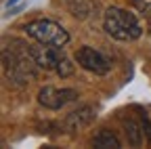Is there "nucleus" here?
<instances>
[{
	"label": "nucleus",
	"mask_w": 151,
	"mask_h": 149,
	"mask_svg": "<svg viewBox=\"0 0 151 149\" xmlns=\"http://www.w3.org/2000/svg\"><path fill=\"white\" fill-rule=\"evenodd\" d=\"M78 99V90H73V88H55V86H44L38 90V103H40L42 107L46 109H61L65 107L67 103L76 101Z\"/></svg>",
	"instance_id": "5"
},
{
	"label": "nucleus",
	"mask_w": 151,
	"mask_h": 149,
	"mask_svg": "<svg viewBox=\"0 0 151 149\" xmlns=\"http://www.w3.org/2000/svg\"><path fill=\"white\" fill-rule=\"evenodd\" d=\"M55 71L59 73L61 78H67V76H71V73H73V63L65 57V55H61V59H59V63H57Z\"/></svg>",
	"instance_id": "11"
},
{
	"label": "nucleus",
	"mask_w": 151,
	"mask_h": 149,
	"mask_svg": "<svg viewBox=\"0 0 151 149\" xmlns=\"http://www.w3.org/2000/svg\"><path fill=\"white\" fill-rule=\"evenodd\" d=\"M134 2H137L141 15L147 19V23H149V34H151V2H149V0H145V2H143V0H134Z\"/></svg>",
	"instance_id": "12"
},
{
	"label": "nucleus",
	"mask_w": 151,
	"mask_h": 149,
	"mask_svg": "<svg viewBox=\"0 0 151 149\" xmlns=\"http://www.w3.org/2000/svg\"><path fill=\"white\" fill-rule=\"evenodd\" d=\"M69 4V11L73 17H78V19H86L90 15V2L88 0H67Z\"/></svg>",
	"instance_id": "10"
},
{
	"label": "nucleus",
	"mask_w": 151,
	"mask_h": 149,
	"mask_svg": "<svg viewBox=\"0 0 151 149\" xmlns=\"http://www.w3.org/2000/svg\"><path fill=\"white\" fill-rule=\"evenodd\" d=\"M141 126H143V135H145V141L151 143V120L147 114H141Z\"/></svg>",
	"instance_id": "13"
},
{
	"label": "nucleus",
	"mask_w": 151,
	"mask_h": 149,
	"mask_svg": "<svg viewBox=\"0 0 151 149\" xmlns=\"http://www.w3.org/2000/svg\"><path fill=\"white\" fill-rule=\"evenodd\" d=\"M122 124H124V130H126V137H128V143L132 145V147H139L141 143H143V126L137 122V120H132V118H124L122 120Z\"/></svg>",
	"instance_id": "9"
},
{
	"label": "nucleus",
	"mask_w": 151,
	"mask_h": 149,
	"mask_svg": "<svg viewBox=\"0 0 151 149\" xmlns=\"http://www.w3.org/2000/svg\"><path fill=\"white\" fill-rule=\"evenodd\" d=\"M92 147H97V149H120L122 143L111 130H99L92 139Z\"/></svg>",
	"instance_id": "8"
},
{
	"label": "nucleus",
	"mask_w": 151,
	"mask_h": 149,
	"mask_svg": "<svg viewBox=\"0 0 151 149\" xmlns=\"http://www.w3.org/2000/svg\"><path fill=\"white\" fill-rule=\"evenodd\" d=\"M23 30H25L27 36H32L38 44L65 46V44L69 42L67 30H65L61 23L52 21V19H36V21H29Z\"/></svg>",
	"instance_id": "2"
},
{
	"label": "nucleus",
	"mask_w": 151,
	"mask_h": 149,
	"mask_svg": "<svg viewBox=\"0 0 151 149\" xmlns=\"http://www.w3.org/2000/svg\"><path fill=\"white\" fill-rule=\"evenodd\" d=\"M94 120H97V109L92 105H82L78 109H73L71 114H67V118L63 120V130L67 135H76L80 130L88 128Z\"/></svg>",
	"instance_id": "6"
},
{
	"label": "nucleus",
	"mask_w": 151,
	"mask_h": 149,
	"mask_svg": "<svg viewBox=\"0 0 151 149\" xmlns=\"http://www.w3.org/2000/svg\"><path fill=\"white\" fill-rule=\"evenodd\" d=\"M2 65H4V73L6 78L13 80L15 84H25L27 78H34L36 76V61L29 55V48L23 50V53H9L4 50L2 55Z\"/></svg>",
	"instance_id": "3"
},
{
	"label": "nucleus",
	"mask_w": 151,
	"mask_h": 149,
	"mask_svg": "<svg viewBox=\"0 0 151 149\" xmlns=\"http://www.w3.org/2000/svg\"><path fill=\"white\" fill-rule=\"evenodd\" d=\"M15 2H19V0H9V6H13Z\"/></svg>",
	"instance_id": "14"
},
{
	"label": "nucleus",
	"mask_w": 151,
	"mask_h": 149,
	"mask_svg": "<svg viewBox=\"0 0 151 149\" xmlns=\"http://www.w3.org/2000/svg\"><path fill=\"white\" fill-rule=\"evenodd\" d=\"M76 63L90 73H97V76H105L111 69V61L101 50L92 48V46H80L76 50Z\"/></svg>",
	"instance_id": "4"
},
{
	"label": "nucleus",
	"mask_w": 151,
	"mask_h": 149,
	"mask_svg": "<svg viewBox=\"0 0 151 149\" xmlns=\"http://www.w3.org/2000/svg\"><path fill=\"white\" fill-rule=\"evenodd\" d=\"M103 27H105V32L111 36V38H116L120 42L137 40L143 34V27H141V23L137 19V15L126 11V9H120V6H109L105 11Z\"/></svg>",
	"instance_id": "1"
},
{
	"label": "nucleus",
	"mask_w": 151,
	"mask_h": 149,
	"mask_svg": "<svg viewBox=\"0 0 151 149\" xmlns=\"http://www.w3.org/2000/svg\"><path fill=\"white\" fill-rule=\"evenodd\" d=\"M29 55L34 57L38 67H44V69H55L57 63L61 59V46H48V44H40V46H32Z\"/></svg>",
	"instance_id": "7"
}]
</instances>
